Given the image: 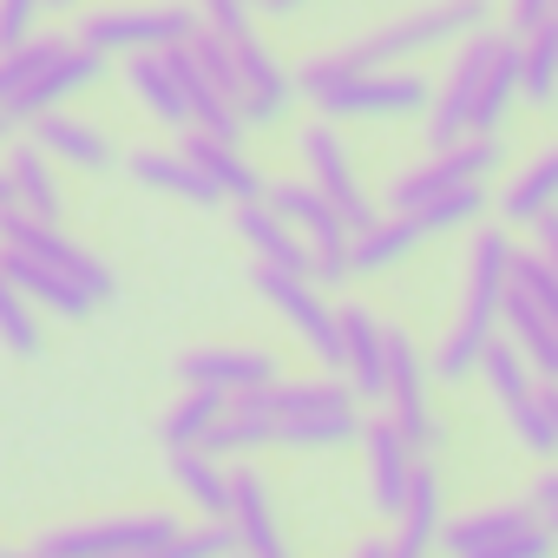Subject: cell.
Listing matches in <instances>:
<instances>
[{
    "label": "cell",
    "instance_id": "obj_53",
    "mask_svg": "<svg viewBox=\"0 0 558 558\" xmlns=\"http://www.w3.org/2000/svg\"><path fill=\"white\" fill-rule=\"evenodd\" d=\"M0 558H8V551H0Z\"/></svg>",
    "mask_w": 558,
    "mask_h": 558
},
{
    "label": "cell",
    "instance_id": "obj_52",
    "mask_svg": "<svg viewBox=\"0 0 558 558\" xmlns=\"http://www.w3.org/2000/svg\"><path fill=\"white\" fill-rule=\"evenodd\" d=\"M8 558H53V551H40V545H34V551H8Z\"/></svg>",
    "mask_w": 558,
    "mask_h": 558
},
{
    "label": "cell",
    "instance_id": "obj_26",
    "mask_svg": "<svg viewBox=\"0 0 558 558\" xmlns=\"http://www.w3.org/2000/svg\"><path fill=\"white\" fill-rule=\"evenodd\" d=\"M395 519H401V525H395V538H388V558H427V551L440 545V480H434L427 460L414 466V486H408V499H401Z\"/></svg>",
    "mask_w": 558,
    "mask_h": 558
},
{
    "label": "cell",
    "instance_id": "obj_18",
    "mask_svg": "<svg viewBox=\"0 0 558 558\" xmlns=\"http://www.w3.org/2000/svg\"><path fill=\"white\" fill-rule=\"evenodd\" d=\"M0 276L34 303V310H53L60 323H86L99 303L73 283V276H60L53 263H40V256H27V250H14V243H0Z\"/></svg>",
    "mask_w": 558,
    "mask_h": 558
},
{
    "label": "cell",
    "instance_id": "obj_3",
    "mask_svg": "<svg viewBox=\"0 0 558 558\" xmlns=\"http://www.w3.org/2000/svg\"><path fill=\"white\" fill-rule=\"evenodd\" d=\"M493 21V0H434V8H414V14H395L388 27L349 40L342 53L355 66H401V60H421V53H440L466 34H480Z\"/></svg>",
    "mask_w": 558,
    "mask_h": 558
},
{
    "label": "cell",
    "instance_id": "obj_11",
    "mask_svg": "<svg viewBox=\"0 0 558 558\" xmlns=\"http://www.w3.org/2000/svg\"><path fill=\"white\" fill-rule=\"evenodd\" d=\"M427 375H434V362H421L414 336L388 323V421L401 427V440L414 453H434L440 447V421L427 408Z\"/></svg>",
    "mask_w": 558,
    "mask_h": 558
},
{
    "label": "cell",
    "instance_id": "obj_28",
    "mask_svg": "<svg viewBox=\"0 0 558 558\" xmlns=\"http://www.w3.org/2000/svg\"><path fill=\"white\" fill-rule=\"evenodd\" d=\"M125 171L145 191H165V197H184V204H217V184L184 151H125Z\"/></svg>",
    "mask_w": 558,
    "mask_h": 558
},
{
    "label": "cell",
    "instance_id": "obj_16",
    "mask_svg": "<svg viewBox=\"0 0 558 558\" xmlns=\"http://www.w3.org/2000/svg\"><path fill=\"white\" fill-rule=\"evenodd\" d=\"M355 447H362V460H368V506L395 519V512H401V499H408V486H414L421 453L401 440V427H395V421H368Z\"/></svg>",
    "mask_w": 558,
    "mask_h": 558
},
{
    "label": "cell",
    "instance_id": "obj_14",
    "mask_svg": "<svg viewBox=\"0 0 558 558\" xmlns=\"http://www.w3.org/2000/svg\"><path fill=\"white\" fill-rule=\"evenodd\" d=\"M296 151H303V165H310V184H316L355 230H368V223H375V204H368V191L355 184V165H349V151H342V132L316 119V125H303Z\"/></svg>",
    "mask_w": 558,
    "mask_h": 558
},
{
    "label": "cell",
    "instance_id": "obj_46",
    "mask_svg": "<svg viewBox=\"0 0 558 558\" xmlns=\"http://www.w3.org/2000/svg\"><path fill=\"white\" fill-rule=\"evenodd\" d=\"M532 243H538V256H545V263L558 269V204H551V210H545V217L532 223Z\"/></svg>",
    "mask_w": 558,
    "mask_h": 558
},
{
    "label": "cell",
    "instance_id": "obj_7",
    "mask_svg": "<svg viewBox=\"0 0 558 558\" xmlns=\"http://www.w3.org/2000/svg\"><path fill=\"white\" fill-rule=\"evenodd\" d=\"M0 243H14V250H27V256H40V263H53L60 276H73V283L93 296V303H112L119 296V276H112V263H99L86 243H73L60 223H47V217H34V210H0Z\"/></svg>",
    "mask_w": 558,
    "mask_h": 558
},
{
    "label": "cell",
    "instance_id": "obj_22",
    "mask_svg": "<svg viewBox=\"0 0 558 558\" xmlns=\"http://www.w3.org/2000/svg\"><path fill=\"white\" fill-rule=\"evenodd\" d=\"M236 230H243V243H250L256 263H276V269L310 276V243H303V230H296L283 210H269V197L236 204Z\"/></svg>",
    "mask_w": 558,
    "mask_h": 558
},
{
    "label": "cell",
    "instance_id": "obj_5",
    "mask_svg": "<svg viewBox=\"0 0 558 558\" xmlns=\"http://www.w3.org/2000/svg\"><path fill=\"white\" fill-rule=\"evenodd\" d=\"M263 197H269V210H283V217L303 230V243H310V276H316V283H323V290L349 283V276H355V263H349L355 223H349L310 178H276V184H263Z\"/></svg>",
    "mask_w": 558,
    "mask_h": 558
},
{
    "label": "cell",
    "instance_id": "obj_17",
    "mask_svg": "<svg viewBox=\"0 0 558 558\" xmlns=\"http://www.w3.org/2000/svg\"><path fill=\"white\" fill-rule=\"evenodd\" d=\"M236 525V551L243 558H290L283 545V525H276V506H269V480L256 466H230V512Z\"/></svg>",
    "mask_w": 558,
    "mask_h": 558
},
{
    "label": "cell",
    "instance_id": "obj_24",
    "mask_svg": "<svg viewBox=\"0 0 558 558\" xmlns=\"http://www.w3.org/2000/svg\"><path fill=\"white\" fill-rule=\"evenodd\" d=\"M178 375H184V388L236 395V388H269L276 381V355H256V349H191L178 362Z\"/></svg>",
    "mask_w": 558,
    "mask_h": 558
},
{
    "label": "cell",
    "instance_id": "obj_45",
    "mask_svg": "<svg viewBox=\"0 0 558 558\" xmlns=\"http://www.w3.org/2000/svg\"><path fill=\"white\" fill-rule=\"evenodd\" d=\"M545 21H558V0H512V8H506V34H512V40H525V34L545 27Z\"/></svg>",
    "mask_w": 558,
    "mask_h": 558
},
{
    "label": "cell",
    "instance_id": "obj_2",
    "mask_svg": "<svg viewBox=\"0 0 558 558\" xmlns=\"http://www.w3.org/2000/svg\"><path fill=\"white\" fill-rule=\"evenodd\" d=\"M362 395L329 368L323 381H276V447H355L362 440Z\"/></svg>",
    "mask_w": 558,
    "mask_h": 558
},
{
    "label": "cell",
    "instance_id": "obj_13",
    "mask_svg": "<svg viewBox=\"0 0 558 558\" xmlns=\"http://www.w3.org/2000/svg\"><path fill=\"white\" fill-rule=\"evenodd\" d=\"M230 47H236V112H243V125L250 132L256 125H276V119L296 106V73L276 60L256 34H236Z\"/></svg>",
    "mask_w": 558,
    "mask_h": 558
},
{
    "label": "cell",
    "instance_id": "obj_8",
    "mask_svg": "<svg viewBox=\"0 0 558 558\" xmlns=\"http://www.w3.org/2000/svg\"><path fill=\"white\" fill-rule=\"evenodd\" d=\"M197 34V8L171 0V8H112V14H93L80 21V40L93 53H165V47H184Z\"/></svg>",
    "mask_w": 558,
    "mask_h": 558
},
{
    "label": "cell",
    "instance_id": "obj_15",
    "mask_svg": "<svg viewBox=\"0 0 558 558\" xmlns=\"http://www.w3.org/2000/svg\"><path fill=\"white\" fill-rule=\"evenodd\" d=\"M336 323H342V381L362 401H388V323L362 303H342Z\"/></svg>",
    "mask_w": 558,
    "mask_h": 558
},
{
    "label": "cell",
    "instance_id": "obj_50",
    "mask_svg": "<svg viewBox=\"0 0 558 558\" xmlns=\"http://www.w3.org/2000/svg\"><path fill=\"white\" fill-rule=\"evenodd\" d=\"M256 8H263V14H296L303 0H256Z\"/></svg>",
    "mask_w": 558,
    "mask_h": 558
},
{
    "label": "cell",
    "instance_id": "obj_37",
    "mask_svg": "<svg viewBox=\"0 0 558 558\" xmlns=\"http://www.w3.org/2000/svg\"><path fill=\"white\" fill-rule=\"evenodd\" d=\"M66 47H73V40H60V34H53V40H47V34H27L21 47L0 53V106H14V99H21V93H27V86L66 53Z\"/></svg>",
    "mask_w": 558,
    "mask_h": 558
},
{
    "label": "cell",
    "instance_id": "obj_41",
    "mask_svg": "<svg viewBox=\"0 0 558 558\" xmlns=\"http://www.w3.org/2000/svg\"><path fill=\"white\" fill-rule=\"evenodd\" d=\"M0 342H8L14 355H40L47 349V336H40V310L0 276Z\"/></svg>",
    "mask_w": 558,
    "mask_h": 558
},
{
    "label": "cell",
    "instance_id": "obj_6",
    "mask_svg": "<svg viewBox=\"0 0 558 558\" xmlns=\"http://www.w3.org/2000/svg\"><path fill=\"white\" fill-rule=\"evenodd\" d=\"M250 283H256V296H263V303H276V310L290 316L296 342H303L323 368H336V375H342V323H336V310L323 303V283H316V276H296V269L256 263V269H250Z\"/></svg>",
    "mask_w": 558,
    "mask_h": 558
},
{
    "label": "cell",
    "instance_id": "obj_19",
    "mask_svg": "<svg viewBox=\"0 0 558 558\" xmlns=\"http://www.w3.org/2000/svg\"><path fill=\"white\" fill-rule=\"evenodd\" d=\"M99 80H106V53H93L86 40H73V47H66V53H60V60H53V66H47V73H40V80H34L27 93H21V99L8 106V112H14V119L27 125V119H40V112H53V106H66L73 93H86V86H99Z\"/></svg>",
    "mask_w": 558,
    "mask_h": 558
},
{
    "label": "cell",
    "instance_id": "obj_42",
    "mask_svg": "<svg viewBox=\"0 0 558 558\" xmlns=\"http://www.w3.org/2000/svg\"><path fill=\"white\" fill-rule=\"evenodd\" d=\"M453 558H558V532L538 519L512 538H493V545H473V551H453Z\"/></svg>",
    "mask_w": 558,
    "mask_h": 558
},
{
    "label": "cell",
    "instance_id": "obj_35",
    "mask_svg": "<svg viewBox=\"0 0 558 558\" xmlns=\"http://www.w3.org/2000/svg\"><path fill=\"white\" fill-rule=\"evenodd\" d=\"M519 93H525V106L558 99V21H545L519 40Z\"/></svg>",
    "mask_w": 558,
    "mask_h": 558
},
{
    "label": "cell",
    "instance_id": "obj_25",
    "mask_svg": "<svg viewBox=\"0 0 558 558\" xmlns=\"http://www.w3.org/2000/svg\"><path fill=\"white\" fill-rule=\"evenodd\" d=\"M210 184H217V197H230V204H250V197H263V178H256V165L230 145V138H210V132H197V125H184V145H178Z\"/></svg>",
    "mask_w": 558,
    "mask_h": 558
},
{
    "label": "cell",
    "instance_id": "obj_9",
    "mask_svg": "<svg viewBox=\"0 0 558 558\" xmlns=\"http://www.w3.org/2000/svg\"><path fill=\"white\" fill-rule=\"evenodd\" d=\"M493 171H499V132H466L453 145H434L414 171H401L395 191H388V204L395 210H414V204H427V197H440L453 184H480Z\"/></svg>",
    "mask_w": 558,
    "mask_h": 558
},
{
    "label": "cell",
    "instance_id": "obj_4",
    "mask_svg": "<svg viewBox=\"0 0 558 558\" xmlns=\"http://www.w3.org/2000/svg\"><path fill=\"white\" fill-rule=\"evenodd\" d=\"M310 106L323 119H368V125H401V119H421L434 106V86L421 73H395V66H355L329 86L310 93Z\"/></svg>",
    "mask_w": 558,
    "mask_h": 558
},
{
    "label": "cell",
    "instance_id": "obj_10",
    "mask_svg": "<svg viewBox=\"0 0 558 558\" xmlns=\"http://www.w3.org/2000/svg\"><path fill=\"white\" fill-rule=\"evenodd\" d=\"M506 47V34H493V27H480V34H466V40H453V60H447V86L434 93V106H427V151L434 145H453V138H466L473 132V93H480V73L493 66V53Z\"/></svg>",
    "mask_w": 558,
    "mask_h": 558
},
{
    "label": "cell",
    "instance_id": "obj_23",
    "mask_svg": "<svg viewBox=\"0 0 558 558\" xmlns=\"http://www.w3.org/2000/svg\"><path fill=\"white\" fill-rule=\"evenodd\" d=\"M499 336L519 342V355L538 368V381H558V329H551V316L532 303V290L512 283V276H506V303H499Z\"/></svg>",
    "mask_w": 558,
    "mask_h": 558
},
{
    "label": "cell",
    "instance_id": "obj_40",
    "mask_svg": "<svg viewBox=\"0 0 558 558\" xmlns=\"http://www.w3.org/2000/svg\"><path fill=\"white\" fill-rule=\"evenodd\" d=\"M506 421H512V440H519L525 453L558 460V421H551V408H545V381H538V395L512 401V408H506Z\"/></svg>",
    "mask_w": 558,
    "mask_h": 558
},
{
    "label": "cell",
    "instance_id": "obj_51",
    "mask_svg": "<svg viewBox=\"0 0 558 558\" xmlns=\"http://www.w3.org/2000/svg\"><path fill=\"white\" fill-rule=\"evenodd\" d=\"M73 8V0H40V14H66Z\"/></svg>",
    "mask_w": 558,
    "mask_h": 558
},
{
    "label": "cell",
    "instance_id": "obj_33",
    "mask_svg": "<svg viewBox=\"0 0 558 558\" xmlns=\"http://www.w3.org/2000/svg\"><path fill=\"white\" fill-rule=\"evenodd\" d=\"M8 171H14V197H21V210H34V217L60 223V184H53V151H40L34 138H21V145L8 151Z\"/></svg>",
    "mask_w": 558,
    "mask_h": 558
},
{
    "label": "cell",
    "instance_id": "obj_1",
    "mask_svg": "<svg viewBox=\"0 0 558 558\" xmlns=\"http://www.w3.org/2000/svg\"><path fill=\"white\" fill-rule=\"evenodd\" d=\"M506 276H512V236L506 230H480L466 243V276H460V316L434 349V375L440 381H473L486 342L499 336V303H506Z\"/></svg>",
    "mask_w": 558,
    "mask_h": 558
},
{
    "label": "cell",
    "instance_id": "obj_32",
    "mask_svg": "<svg viewBox=\"0 0 558 558\" xmlns=\"http://www.w3.org/2000/svg\"><path fill=\"white\" fill-rule=\"evenodd\" d=\"M171 480L184 486V499H191L204 519H223V512H230V466H223L217 453H204V447L171 453Z\"/></svg>",
    "mask_w": 558,
    "mask_h": 558
},
{
    "label": "cell",
    "instance_id": "obj_36",
    "mask_svg": "<svg viewBox=\"0 0 558 558\" xmlns=\"http://www.w3.org/2000/svg\"><path fill=\"white\" fill-rule=\"evenodd\" d=\"M230 408V395L223 388H191L171 414H165V427H158V440L171 447V453H184V447H204V434L217 427V414Z\"/></svg>",
    "mask_w": 558,
    "mask_h": 558
},
{
    "label": "cell",
    "instance_id": "obj_29",
    "mask_svg": "<svg viewBox=\"0 0 558 558\" xmlns=\"http://www.w3.org/2000/svg\"><path fill=\"white\" fill-rule=\"evenodd\" d=\"M421 243H427L421 223H414L408 210H395V217H375L368 230L349 236V263H355V276H375V269H395L401 256H414Z\"/></svg>",
    "mask_w": 558,
    "mask_h": 558
},
{
    "label": "cell",
    "instance_id": "obj_49",
    "mask_svg": "<svg viewBox=\"0 0 558 558\" xmlns=\"http://www.w3.org/2000/svg\"><path fill=\"white\" fill-rule=\"evenodd\" d=\"M14 132H21V119H14L8 106H0V145H14Z\"/></svg>",
    "mask_w": 558,
    "mask_h": 558
},
{
    "label": "cell",
    "instance_id": "obj_12",
    "mask_svg": "<svg viewBox=\"0 0 558 558\" xmlns=\"http://www.w3.org/2000/svg\"><path fill=\"white\" fill-rule=\"evenodd\" d=\"M165 538H178V519L171 512H125V519L60 525V532H47L34 545L53 551V558H125V551H145V545H165Z\"/></svg>",
    "mask_w": 558,
    "mask_h": 558
},
{
    "label": "cell",
    "instance_id": "obj_38",
    "mask_svg": "<svg viewBox=\"0 0 558 558\" xmlns=\"http://www.w3.org/2000/svg\"><path fill=\"white\" fill-rule=\"evenodd\" d=\"M408 217L421 223V236H447V230H473V223L486 217V184H453V191H440V197H427V204H414Z\"/></svg>",
    "mask_w": 558,
    "mask_h": 558
},
{
    "label": "cell",
    "instance_id": "obj_44",
    "mask_svg": "<svg viewBox=\"0 0 558 558\" xmlns=\"http://www.w3.org/2000/svg\"><path fill=\"white\" fill-rule=\"evenodd\" d=\"M34 14H40V0H0V53L34 34Z\"/></svg>",
    "mask_w": 558,
    "mask_h": 558
},
{
    "label": "cell",
    "instance_id": "obj_31",
    "mask_svg": "<svg viewBox=\"0 0 558 558\" xmlns=\"http://www.w3.org/2000/svg\"><path fill=\"white\" fill-rule=\"evenodd\" d=\"M551 204H558V145H551L545 158H532V165L499 191V217H506L512 230H532Z\"/></svg>",
    "mask_w": 558,
    "mask_h": 558
},
{
    "label": "cell",
    "instance_id": "obj_27",
    "mask_svg": "<svg viewBox=\"0 0 558 558\" xmlns=\"http://www.w3.org/2000/svg\"><path fill=\"white\" fill-rule=\"evenodd\" d=\"M125 86L138 93V106L145 112H158V125H191V99H184V80L171 73V60L165 53H132V66H125Z\"/></svg>",
    "mask_w": 558,
    "mask_h": 558
},
{
    "label": "cell",
    "instance_id": "obj_30",
    "mask_svg": "<svg viewBox=\"0 0 558 558\" xmlns=\"http://www.w3.org/2000/svg\"><path fill=\"white\" fill-rule=\"evenodd\" d=\"M525 525H538V506H532V499H506V506H480V512L440 525V545H447V558H453V551H473V545L512 538V532H525Z\"/></svg>",
    "mask_w": 558,
    "mask_h": 558
},
{
    "label": "cell",
    "instance_id": "obj_21",
    "mask_svg": "<svg viewBox=\"0 0 558 558\" xmlns=\"http://www.w3.org/2000/svg\"><path fill=\"white\" fill-rule=\"evenodd\" d=\"M34 125V145L40 151H53V165H73V171H106L119 151H112V138L93 125V119H73L66 106H53V112H40V119H27Z\"/></svg>",
    "mask_w": 558,
    "mask_h": 558
},
{
    "label": "cell",
    "instance_id": "obj_47",
    "mask_svg": "<svg viewBox=\"0 0 558 558\" xmlns=\"http://www.w3.org/2000/svg\"><path fill=\"white\" fill-rule=\"evenodd\" d=\"M14 204H21V197H14V171L0 165V210H14Z\"/></svg>",
    "mask_w": 558,
    "mask_h": 558
},
{
    "label": "cell",
    "instance_id": "obj_34",
    "mask_svg": "<svg viewBox=\"0 0 558 558\" xmlns=\"http://www.w3.org/2000/svg\"><path fill=\"white\" fill-rule=\"evenodd\" d=\"M519 99V40L506 34V47L493 53V66L480 73V93H473V132H499V119L512 112Z\"/></svg>",
    "mask_w": 558,
    "mask_h": 558
},
{
    "label": "cell",
    "instance_id": "obj_48",
    "mask_svg": "<svg viewBox=\"0 0 558 558\" xmlns=\"http://www.w3.org/2000/svg\"><path fill=\"white\" fill-rule=\"evenodd\" d=\"M355 558H388V538H362V545H355Z\"/></svg>",
    "mask_w": 558,
    "mask_h": 558
},
{
    "label": "cell",
    "instance_id": "obj_20",
    "mask_svg": "<svg viewBox=\"0 0 558 558\" xmlns=\"http://www.w3.org/2000/svg\"><path fill=\"white\" fill-rule=\"evenodd\" d=\"M276 440V381L269 388H236L230 408L217 414V427L204 434V453L230 460V453H250V447H269Z\"/></svg>",
    "mask_w": 558,
    "mask_h": 558
},
{
    "label": "cell",
    "instance_id": "obj_39",
    "mask_svg": "<svg viewBox=\"0 0 558 558\" xmlns=\"http://www.w3.org/2000/svg\"><path fill=\"white\" fill-rule=\"evenodd\" d=\"M480 375H486V388L499 395V408H512V401L538 395V368L519 355V342H512V336H493V342H486V355H480Z\"/></svg>",
    "mask_w": 558,
    "mask_h": 558
},
{
    "label": "cell",
    "instance_id": "obj_43",
    "mask_svg": "<svg viewBox=\"0 0 558 558\" xmlns=\"http://www.w3.org/2000/svg\"><path fill=\"white\" fill-rule=\"evenodd\" d=\"M191 8H197V21L210 34L236 40V34H250V8H256V0H191Z\"/></svg>",
    "mask_w": 558,
    "mask_h": 558
}]
</instances>
